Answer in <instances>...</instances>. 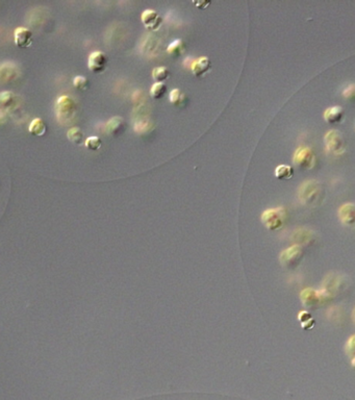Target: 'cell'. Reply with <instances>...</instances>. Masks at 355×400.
Returning <instances> with one entry per match:
<instances>
[{
  "mask_svg": "<svg viewBox=\"0 0 355 400\" xmlns=\"http://www.w3.org/2000/svg\"><path fill=\"white\" fill-rule=\"evenodd\" d=\"M279 259L281 265L286 267V268H297L302 259H303V250L299 245H293L283 250L280 253Z\"/></svg>",
  "mask_w": 355,
  "mask_h": 400,
  "instance_id": "cell-4",
  "label": "cell"
},
{
  "mask_svg": "<svg viewBox=\"0 0 355 400\" xmlns=\"http://www.w3.org/2000/svg\"><path fill=\"white\" fill-rule=\"evenodd\" d=\"M67 138L73 144L81 145L84 142V132L80 127H71L67 132Z\"/></svg>",
  "mask_w": 355,
  "mask_h": 400,
  "instance_id": "cell-25",
  "label": "cell"
},
{
  "mask_svg": "<svg viewBox=\"0 0 355 400\" xmlns=\"http://www.w3.org/2000/svg\"><path fill=\"white\" fill-rule=\"evenodd\" d=\"M298 320L301 323L302 328L305 330L311 329L315 324V321L312 319L311 315L309 313H307L306 311H302L298 314Z\"/></svg>",
  "mask_w": 355,
  "mask_h": 400,
  "instance_id": "cell-22",
  "label": "cell"
},
{
  "mask_svg": "<svg viewBox=\"0 0 355 400\" xmlns=\"http://www.w3.org/2000/svg\"><path fill=\"white\" fill-rule=\"evenodd\" d=\"M19 76L17 66L13 63H5L0 65V83L7 84L16 81Z\"/></svg>",
  "mask_w": 355,
  "mask_h": 400,
  "instance_id": "cell-13",
  "label": "cell"
},
{
  "mask_svg": "<svg viewBox=\"0 0 355 400\" xmlns=\"http://www.w3.org/2000/svg\"><path fill=\"white\" fill-rule=\"evenodd\" d=\"M275 176L280 180H288L294 176V169L288 165H279L275 169Z\"/></svg>",
  "mask_w": 355,
  "mask_h": 400,
  "instance_id": "cell-20",
  "label": "cell"
},
{
  "mask_svg": "<svg viewBox=\"0 0 355 400\" xmlns=\"http://www.w3.org/2000/svg\"><path fill=\"white\" fill-rule=\"evenodd\" d=\"M167 93V86L164 83H155L150 88V96L155 99L160 100L162 99Z\"/></svg>",
  "mask_w": 355,
  "mask_h": 400,
  "instance_id": "cell-24",
  "label": "cell"
},
{
  "mask_svg": "<svg viewBox=\"0 0 355 400\" xmlns=\"http://www.w3.org/2000/svg\"><path fill=\"white\" fill-rule=\"evenodd\" d=\"M261 222L270 231L280 230L284 223V211L282 209L266 210L261 214Z\"/></svg>",
  "mask_w": 355,
  "mask_h": 400,
  "instance_id": "cell-3",
  "label": "cell"
},
{
  "mask_svg": "<svg viewBox=\"0 0 355 400\" xmlns=\"http://www.w3.org/2000/svg\"><path fill=\"white\" fill-rule=\"evenodd\" d=\"M170 77V71L166 67H156L152 71V78L155 83H164Z\"/></svg>",
  "mask_w": 355,
  "mask_h": 400,
  "instance_id": "cell-26",
  "label": "cell"
},
{
  "mask_svg": "<svg viewBox=\"0 0 355 400\" xmlns=\"http://www.w3.org/2000/svg\"><path fill=\"white\" fill-rule=\"evenodd\" d=\"M7 120V113L6 111L0 110V123H4Z\"/></svg>",
  "mask_w": 355,
  "mask_h": 400,
  "instance_id": "cell-32",
  "label": "cell"
},
{
  "mask_svg": "<svg viewBox=\"0 0 355 400\" xmlns=\"http://www.w3.org/2000/svg\"><path fill=\"white\" fill-rule=\"evenodd\" d=\"M143 24L145 25V28L149 31H157L162 25L163 19L159 16V14L153 10H146L142 13L141 16Z\"/></svg>",
  "mask_w": 355,
  "mask_h": 400,
  "instance_id": "cell-10",
  "label": "cell"
},
{
  "mask_svg": "<svg viewBox=\"0 0 355 400\" xmlns=\"http://www.w3.org/2000/svg\"><path fill=\"white\" fill-rule=\"evenodd\" d=\"M125 128H126L125 120L122 117L116 116V117H113L107 122V124H105V127H104V130L109 136L118 137V136L122 135Z\"/></svg>",
  "mask_w": 355,
  "mask_h": 400,
  "instance_id": "cell-11",
  "label": "cell"
},
{
  "mask_svg": "<svg viewBox=\"0 0 355 400\" xmlns=\"http://www.w3.org/2000/svg\"><path fill=\"white\" fill-rule=\"evenodd\" d=\"M344 96L346 98H352L355 96V85H350L344 90Z\"/></svg>",
  "mask_w": 355,
  "mask_h": 400,
  "instance_id": "cell-30",
  "label": "cell"
},
{
  "mask_svg": "<svg viewBox=\"0 0 355 400\" xmlns=\"http://www.w3.org/2000/svg\"><path fill=\"white\" fill-rule=\"evenodd\" d=\"M300 299L302 304H303L305 308L312 309L315 308V306H318L320 303H322V301L326 298L322 294V292H318L311 288H307L301 292Z\"/></svg>",
  "mask_w": 355,
  "mask_h": 400,
  "instance_id": "cell-8",
  "label": "cell"
},
{
  "mask_svg": "<svg viewBox=\"0 0 355 400\" xmlns=\"http://www.w3.org/2000/svg\"><path fill=\"white\" fill-rule=\"evenodd\" d=\"M338 218L340 222L348 225H355V205L345 204L338 209Z\"/></svg>",
  "mask_w": 355,
  "mask_h": 400,
  "instance_id": "cell-15",
  "label": "cell"
},
{
  "mask_svg": "<svg viewBox=\"0 0 355 400\" xmlns=\"http://www.w3.org/2000/svg\"><path fill=\"white\" fill-rule=\"evenodd\" d=\"M17 96L11 91H4L0 93V110L9 111L15 108Z\"/></svg>",
  "mask_w": 355,
  "mask_h": 400,
  "instance_id": "cell-18",
  "label": "cell"
},
{
  "mask_svg": "<svg viewBox=\"0 0 355 400\" xmlns=\"http://www.w3.org/2000/svg\"><path fill=\"white\" fill-rule=\"evenodd\" d=\"M346 353L352 358L355 357V335L351 336L347 341Z\"/></svg>",
  "mask_w": 355,
  "mask_h": 400,
  "instance_id": "cell-29",
  "label": "cell"
},
{
  "mask_svg": "<svg viewBox=\"0 0 355 400\" xmlns=\"http://www.w3.org/2000/svg\"><path fill=\"white\" fill-rule=\"evenodd\" d=\"M212 69V64L207 57H201L193 62L191 66L192 73L196 77H202Z\"/></svg>",
  "mask_w": 355,
  "mask_h": 400,
  "instance_id": "cell-16",
  "label": "cell"
},
{
  "mask_svg": "<svg viewBox=\"0 0 355 400\" xmlns=\"http://www.w3.org/2000/svg\"><path fill=\"white\" fill-rule=\"evenodd\" d=\"M108 56L102 51H94L89 56L88 67L89 69L94 73H102L107 69Z\"/></svg>",
  "mask_w": 355,
  "mask_h": 400,
  "instance_id": "cell-9",
  "label": "cell"
},
{
  "mask_svg": "<svg viewBox=\"0 0 355 400\" xmlns=\"http://www.w3.org/2000/svg\"><path fill=\"white\" fill-rule=\"evenodd\" d=\"M293 161L294 164L299 168L303 170H310L315 165V155L310 148L301 146L295 151Z\"/></svg>",
  "mask_w": 355,
  "mask_h": 400,
  "instance_id": "cell-5",
  "label": "cell"
},
{
  "mask_svg": "<svg viewBox=\"0 0 355 400\" xmlns=\"http://www.w3.org/2000/svg\"><path fill=\"white\" fill-rule=\"evenodd\" d=\"M351 363H352V366H353V368L355 369V357H354V358H352V362H351Z\"/></svg>",
  "mask_w": 355,
  "mask_h": 400,
  "instance_id": "cell-34",
  "label": "cell"
},
{
  "mask_svg": "<svg viewBox=\"0 0 355 400\" xmlns=\"http://www.w3.org/2000/svg\"><path fill=\"white\" fill-rule=\"evenodd\" d=\"M14 39L15 44L19 48H29L33 44L34 35L33 32L26 28H18L14 32Z\"/></svg>",
  "mask_w": 355,
  "mask_h": 400,
  "instance_id": "cell-12",
  "label": "cell"
},
{
  "mask_svg": "<svg viewBox=\"0 0 355 400\" xmlns=\"http://www.w3.org/2000/svg\"><path fill=\"white\" fill-rule=\"evenodd\" d=\"M343 287V279L341 276L337 274H328L323 281V290L321 291L322 294L326 299H329L335 295H337Z\"/></svg>",
  "mask_w": 355,
  "mask_h": 400,
  "instance_id": "cell-6",
  "label": "cell"
},
{
  "mask_svg": "<svg viewBox=\"0 0 355 400\" xmlns=\"http://www.w3.org/2000/svg\"><path fill=\"white\" fill-rule=\"evenodd\" d=\"M29 130H30V132L32 133L33 136L43 137L46 133V131H47V127H46L45 122L43 121L41 118H36L31 122Z\"/></svg>",
  "mask_w": 355,
  "mask_h": 400,
  "instance_id": "cell-19",
  "label": "cell"
},
{
  "mask_svg": "<svg viewBox=\"0 0 355 400\" xmlns=\"http://www.w3.org/2000/svg\"><path fill=\"white\" fill-rule=\"evenodd\" d=\"M73 86L80 91H85L89 87V79L85 76L77 75L73 78Z\"/></svg>",
  "mask_w": 355,
  "mask_h": 400,
  "instance_id": "cell-28",
  "label": "cell"
},
{
  "mask_svg": "<svg viewBox=\"0 0 355 400\" xmlns=\"http://www.w3.org/2000/svg\"><path fill=\"white\" fill-rule=\"evenodd\" d=\"M324 141L327 149L334 154H340L345 150V142L340 132L337 130H329L325 137Z\"/></svg>",
  "mask_w": 355,
  "mask_h": 400,
  "instance_id": "cell-7",
  "label": "cell"
},
{
  "mask_svg": "<svg viewBox=\"0 0 355 400\" xmlns=\"http://www.w3.org/2000/svg\"><path fill=\"white\" fill-rule=\"evenodd\" d=\"M344 111L340 106H330L325 110L324 119L329 124H338L344 120Z\"/></svg>",
  "mask_w": 355,
  "mask_h": 400,
  "instance_id": "cell-17",
  "label": "cell"
},
{
  "mask_svg": "<svg viewBox=\"0 0 355 400\" xmlns=\"http://www.w3.org/2000/svg\"><path fill=\"white\" fill-rule=\"evenodd\" d=\"M56 113L58 121L61 124H69L73 121L77 113L75 101L67 95L61 96L56 103Z\"/></svg>",
  "mask_w": 355,
  "mask_h": 400,
  "instance_id": "cell-2",
  "label": "cell"
},
{
  "mask_svg": "<svg viewBox=\"0 0 355 400\" xmlns=\"http://www.w3.org/2000/svg\"><path fill=\"white\" fill-rule=\"evenodd\" d=\"M352 319H353V321L355 323V309L353 310V313H352Z\"/></svg>",
  "mask_w": 355,
  "mask_h": 400,
  "instance_id": "cell-33",
  "label": "cell"
},
{
  "mask_svg": "<svg viewBox=\"0 0 355 400\" xmlns=\"http://www.w3.org/2000/svg\"><path fill=\"white\" fill-rule=\"evenodd\" d=\"M185 50H186V46H185V43L182 42V40H175V41L171 43L167 48L168 55H170L171 57H174V58L182 56L183 53H185Z\"/></svg>",
  "mask_w": 355,
  "mask_h": 400,
  "instance_id": "cell-21",
  "label": "cell"
},
{
  "mask_svg": "<svg viewBox=\"0 0 355 400\" xmlns=\"http://www.w3.org/2000/svg\"><path fill=\"white\" fill-rule=\"evenodd\" d=\"M85 145H86V147H87L89 150L96 151V150H99V149L101 148L102 141H101V139H100L99 137H96V136L89 137V138L85 141Z\"/></svg>",
  "mask_w": 355,
  "mask_h": 400,
  "instance_id": "cell-27",
  "label": "cell"
},
{
  "mask_svg": "<svg viewBox=\"0 0 355 400\" xmlns=\"http://www.w3.org/2000/svg\"><path fill=\"white\" fill-rule=\"evenodd\" d=\"M193 4L199 10H205L210 5L209 2H194Z\"/></svg>",
  "mask_w": 355,
  "mask_h": 400,
  "instance_id": "cell-31",
  "label": "cell"
},
{
  "mask_svg": "<svg viewBox=\"0 0 355 400\" xmlns=\"http://www.w3.org/2000/svg\"><path fill=\"white\" fill-rule=\"evenodd\" d=\"M170 102L172 103L175 106H181L183 103L186 102L187 97L185 95V93H183L181 90L179 89H173L172 91L170 92V96H169Z\"/></svg>",
  "mask_w": 355,
  "mask_h": 400,
  "instance_id": "cell-23",
  "label": "cell"
},
{
  "mask_svg": "<svg viewBox=\"0 0 355 400\" xmlns=\"http://www.w3.org/2000/svg\"><path fill=\"white\" fill-rule=\"evenodd\" d=\"M298 198L302 204L306 206H318L324 198L323 186L317 180H305L299 186Z\"/></svg>",
  "mask_w": 355,
  "mask_h": 400,
  "instance_id": "cell-1",
  "label": "cell"
},
{
  "mask_svg": "<svg viewBox=\"0 0 355 400\" xmlns=\"http://www.w3.org/2000/svg\"><path fill=\"white\" fill-rule=\"evenodd\" d=\"M292 240L296 243L295 245L307 246L313 243L314 234L307 229H298L292 235Z\"/></svg>",
  "mask_w": 355,
  "mask_h": 400,
  "instance_id": "cell-14",
  "label": "cell"
}]
</instances>
